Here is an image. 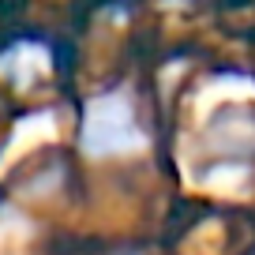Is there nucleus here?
I'll list each match as a JSON object with an SVG mask.
<instances>
[{"label": "nucleus", "instance_id": "1", "mask_svg": "<svg viewBox=\"0 0 255 255\" xmlns=\"http://www.w3.org/2000/svg\"><path fill=\"white\" fill-rule=\"evenodd\" d=\"M143 143V128L135 120V109L120 90L98 94L87 102L83 113V146L87 154H120Z\"/></svg>", "mask_w": 255, "mask_h": 255}]
</instances>
